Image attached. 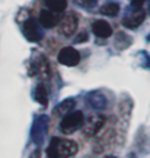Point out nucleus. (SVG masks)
I'll use <instances>...</instances> for the list:
<instances>
[{"label": "nucleus", "mask_w": 150, "mask_h": 158, "mask_svg": "<svg viewBox=\"0 0 150 158\" xmlns=\"http://www.w3.org/2000/svg\"><path fill=\"white\" fill-rule=\"evenodd\" d=\"M77 144L72 139L66 138H53L47 148L48 158H70L77 152Z\"/></svg>", "instance_id": "1"}, {"label": "nucleus", "mask_w": 150, "mask_h": 158, "mask_svg": "<svg viewBox=\"0 0 150 158\" xmlns=\"http://www.w3.org/2000/svg\"><path fill=\"white\" fill-rule=\"evenodd\" d=\"M85 122V115L80 110H74V112H68L66 113L60 123V129L63 134H73L77 129H80Z\"/></svg>", "instance_id": "2"}, {"label": "nucleus", "mask_w": 150, "mask_h": 158, "mask_svg": "<svg viewBox=\"0 0 150 158\" xmlns=\"http://www.w3.org/2000/svg\"><path fill=\"white\" fill-rule=\"evenodd\" d=\"M77 23H79V20H77L76 13L68 12L58 22V31H60V34L63 35V36H72L76 32V29H77Z\"/></svg>", "instance_id": "3"}, {"label": "nucleus", "mask_w": 150, "mask_h": 158, "mask_svg": "<svg viewBox=\"0 0 150 158\" xmlns=\"http://www.w3.org/2000/svg\"><path fill=\"white\" fill-rule=\"evenodd\" d=\"M47 129H48V118L45 115L38 116L35 122L32 123V131H31V135H32V139L37 144H42L44 138L47 135Z\"/></svg>", "instance_id": "4"}, {"label": "nucleus", "mask_w": 150, "mask_h": 158, "mask_svg": "<svg viewBox=\"0 0 150 158\" xmlns=\"http://www.w3.org/2000/svg\"><path fill=\"white\" fill-rule=\"evenodd\" d=\"M58 62L63 64L66 67H74L77 65L80 61V54L77 49H74L73 47H66L58 52Z\"/></svg>", "instance_id": "5"}, {"label": "nucleus", "mask_w": 150, "mask_h": 158, "mask_svg": "<svg viewBox=\"0 0 150 158\" xmlns=\"http://www.w3.org/2000/svg\"><path fill=\"white\" fill-rule=\"evenodd\" d=\"M146 19V12L141 7H136L134 10H131L130 13H127L122 19V25L128 29H136L139 28Z\"/></svg>", "instance_id": "6"}, {"label": "nucleus", "mask_w": 150, "mask_h": 158, "mask_svg": "<svg viewBox=\"0 0 150 158\" xmlns=\"http://www.w3.org/2000/svg\"><path fill=\"white\" fill-rule=\"evenodd\" d=\"M104 125H105V116L92 115L86 122H83V131L87 136H93L102 129Z\"/></svg>", "instance_id": "7"}, {"label": "nucleus", "mask_w": 150, "mask_h": 158, "mask_svg": "<svg viewBox=\"0 0 150 158\" xmlns=\"http://www.w3.org/2000/svg\"><path fill=\"white\" fill-rule=\"evenodd\" d=\"M24 35L29 42H39L41 38H42L38 26H37V23L32 19H28L24 23Z\"/></svg>", "instance_id": "8"}, {"label": "nucleus", "mask_w": 150, "mask_h": 158, "mask_svg": "<svg viewBox=\"0 0 150 158\" xmlns=\"http://www.w3.org/2000/svg\"><path fill=\"white\" fill-rule=\"evenodd\" d=\"M92 32L96 35L98 38L101 39H107L112 35V28L111 25L105 22V20H95L92 23Z\"/></svg>", "instance_id": "9"}, {"label": "nucleus", "mask_w": 150, "mask_h": 158, "mask_svg": "<svg viewBox=\"0 0 150 158\" xmlns=\"http://www.w3.org/2000/svg\"><path fill=\"white\" fill-rule=\"evenodd\" d=\"M87 105L95 110H102L107 107L108 100L101 91H92V93L87 96Z\"/></svg>", "instance_id": "10"}, {"label": "nucleus", "mask_w": 150, "mask_h": 158, "mask_svg": "<svg viewBox=\"0 0 150 158\" xmlns=\"http://www.w3.org/2000/svg\"><path fill=\"white\" fill-rule=\"evenodd\" d=\"M38 19H39V23L42 25L44 28H54V26L60 22L58 16L53 10H42V12L39 13Z\"/></svg>", "instance_id": "11"}, {"label": "nucleus", "mask_w": 150, "mask_h": 158, "mask_svg": "<svg viewBox=\"0 0 150 158\" xmlns=\"http://www.w3.org/2000/svg\"><path fill=\"white\" fill-rule=\"evenodd\" d=\"M34 74L41 77H48L50 74V61L47 60V57H41L34 62Z\"/></svg>", "instance_id": "12"}, {"label": "nucleus", "mask_w": 150, "mask_h": 158, "mask_svg": "<svg viewBox=\"0 0 150 158\" xmlns=\"http://www.w3.org/2000/svg\"><path fill=\"white\" fill-rule=\"evenodd\" d=\"M34 96H35V100L38 102L39 105H42V106L48 105V91H47L44 84H38V86L35 87Z\"/></svg>", "instance_id": "13"}, {"label": "nucleus", "mask_w": 150, "mask_h": 158, "mask_svg": "<svg viewBox=\"0 0 150 158\" xmlns=\"http://www.w3.org/2000/svg\"><path fill=\"white\" fill-rule=\"evenodd\" d=\"M99 12H101L102 15H105V16H117L118 12H120V5H118L117 2H107V3L99 9Z\"/></svg>", "instance_id": "14"}, {"label": "nucleus", "mask_w": 150, "mask_h": 158, "mask_svg": "<svg viewBox=\"0 0 150 158\" xmlns=\"http://www.w3.org/2000/svg\"><path fill=\"white\" fill-rule=\"evenodd\" d=\"M45 6L55 13L64 12L67 7V0H45Z\"/></svg>", "instance_id": "15"}, {"label": "nucleus", "mask_w": 150, "mask_h": 158, "mask_svg": "<svg viewBox=\"0 0 150 158\" xmlns=\"http://www.w3.org/2000/svg\"><path fill=\"white\" fill-rule=\"evenodd\" d=\"M74 105H76V102L73 100V99H67V100L61 102V103L57 106V113H60V115H66V113H68L70 110L74 109Z\"/></svg>", "instance_id": "16"}, {"label": "nucleus", "mask_w": 150, "mask_h": 158, "mask_svg": "<svg viewBox=\"0 0 150 158\" xmlns=\"http://www.w3.org/2000/svg\"><path fill=\"white\" fill-rule=\"evenodd\" d=\"M74 5L82 7V9H93L98 5V0H74Z\"/></svg>", "instance_id": "17"}, {"label": "nucleus", "mask_w": 150, "mask_h": 158, "mask_svg": "<svg viewBox=\"0 0 150 158\" xmlns=\"http://www.w3.org/2000/svg\"><path fill=\"white\" fill-rule=\"evenodd\" d=\"M130 2H131V5L134 6V7H141L147 0H130Z\"/></svg>", "instance_id": "18"}, {"label": "nucleus", "mask_w": 150, "mask_h": 158, "mask_svg": "<svg viewBox=\"0 0 150 158\" xmlns=\"http://www.w3.org/2000/svg\"><path fill=\"white\" fill-rule=\"evenodd\" d=\"M86 41H87V34H80L77 38H76V42H77V44L86 42Z\"/></svg>", "instance_id": "19"}, {"label": "nucleus", "mask_w": 150, "mask_h": 158, "mask_svg": "<svg viewBox=\"0 0 150 158\" xmlns=\"http://www.w3.org/2000/svg\"><path fill=\"white\" fill-rule=\"evenodd\" d=\"M104 158H117V157H112V155H108V157H104Z\"/></svg>", "instance_id": "20"}, {"label": "nucleus", "mask_w": 150, "mask_h": 158, "mask_svg": "<svg viewBox=\"0 0 150 158\" xmlns=\"http://www.w3.org/2000/svg\"><path fill=\"white\" fill-rule=\"evenodd\" d=\"M149 15H150V7H149Z\"/></svg>", "instance_id": "21"}]
</instances>
